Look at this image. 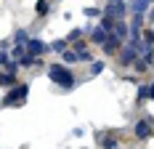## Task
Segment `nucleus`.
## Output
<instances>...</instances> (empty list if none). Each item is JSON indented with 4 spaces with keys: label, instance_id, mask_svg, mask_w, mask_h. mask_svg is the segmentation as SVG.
Here are the masks:
<instances>
[{
    "label": "nucleus",
    "instance_id": "nucleus-1",
    "mask_svg": "<svg viewBox=\"0 0 154 149\" xmlns=\"http://www.w3.org/2000/svg\"><path fill=\"white\" fill-rule=\"evenodd\" d=\"M48 77H51V83H56V85H59V88L61 90H72L75 88V72H72V69H69V64H51V67H48Z\"/></svg>",
    "mask_w": 154,
    "mask_h": 149
},
{
    "label": "nucleus",
    "instance_id": "nucleus-2",
    "mask_svg": "<svg viewBox=\"0 0 154 149\" xmlns=\"http://www.w3.org/2000/svg\"><path fill=\"white\" fill-rule=\"evenodd\" d=\"M27 96H29V85H11V90L3 99V106H16V104H21Z\"/></svg>",
    "mask_w": 154,
    "mask_h": 149
},
{
    "label": "nucleus",
    "instance_id": "nucleus-3",
    "mask_svg": "<svg viewBox=\"0 0 154 149\" xmlns=\"http://www.w3.org/2000/svg\"><path fill=\"white\" fill-rule=\"evenodd\" d=\"M133 133H136V138L146 141V138L154 133V117H152V115H146L143 120H138V122H136V128H133Z\"/></svg>",
    "mask_w": 154,
    "mask_h": 149
},
{
    "label": "nucleus",
    "instance_id": "nucleus-4",
    "mask_svg": "<svg viewBox=\"0 0 154 149\" xmlns=\"http://www.w3.org/2000/svg\"><path fill=\"white\" fill-rule=\"evenodd\" d=\"M138 56H141V53H138V51H136L130 43L125 45V48H120V64H122V67H130V64L138 59Z\"/></svg>",
    "mask_w": 154,
    "mask_h": 149
},
{
    "label": "nucleus",
    "instance_id": "nucleus-5",
    "mask_svg": "<svg viewBox=\"0 0 154 149\" xmlns=\"http://www.w3.org/2000/svg\"><path fill=\"white\" fill-rule=\"evenodd\" d=\"M104 14H109V16H114V19H122L125 14H128V3L125 0H112L106 5V11Z\"/></svg>",
    "mask_w": 154,
    "mask_h": 149
},
{
    "label": "nucleus",
    "instance_id": "nucleus-6",
    "mask_svg": "<svg viewBox=\"0 0 154 149\" xmlns=\"http://www.w3.org/2000/svg\"><path fill=\"white\" fill-rule=\"evenodd\" d=\"M120 45H122V40H120L117 35H112V32H109V37L101 43V48H104V53H106V56H112V53H117V51H120Z\"/></svg>",
    "mask_w": 154,
    "mask_h": 149
},
{
    "label": "nucleus",
    "instance_id": "nucleus-7",
    "mask_svg": "<svg viewBox=\"0 0 154 149\" xmlns=\"http://www.w3.org/2000/svg\"><path fill=\"white\" fill-rule=\"evenodd\" d=\"M27 51L35 53V56H43L45 51H51V45H45L43 40H37V37H29V40H27Z\"/></svg>",
    "mask_w": 154,
    "mask_h": 149
},
{
    "label": "nucleus",
    "instance_id": "nucleus-8",
    "mask_svg": "<svg viewBox=\"0 0 154 149\" xmlns=\"http://www.w3.org/2000/svg\"><path fill=\"white\" fill-rule=\"evenodd\" d=\"M112 35H117L120 40H128V37H130V27L125 24L122 19H114V27H112Z\"/></svg>",
    "mask_w": 154,
    "mask_h": 149
},
{
    "label": "nucleus",
    "instance_id": "nucleus-9",
    "mask_svg": "<svg viewBox=\"0 0 154 149\" xmlns=\"http://www.w3.org/2000/svg\"><path fill=\"white\" fill-rule=\"evenodd\" d=\"M88 35H91V43H96V45H101V43H104V40L109 37V32L104 30L101 24H98V27H93V30L88 27Z\"/></svg>",
    "mask_w": 154,
    "mask_h": 149
},
{
    "label": "nucleus",
    "instance_id": "nucleus-10",
    "mask_svg": "<svg viewBox=\"0 0 154 149\" xmlns=\"http://www.w3.org/2000/svg\"><path fill=\"white\" fill-rule=\"evenodd\" d=\"M117 144H120L117 136H112V133H101V136H98V147H104V149H109V147L114 149Z\"/></svg>",
    "mask_w": 154,
    "mask_h": 149
},
{
    "label": "nucleus",
    "instance_id": "nucleus-11",
    "mask_svg": "<svg viewBox=\"0 0 154 149\" xmlns=\"http://www.w3.org/2000/svg\"><path fill=\"white\" fill-rule=\"evenodd\" d=\"M128 8H130L133 14H146V11H149V0H130Z\"/></svg>",
    "mask_w": 154,
    "mask_h": 149
},
{
    "label": "nucleus",
    "instance_id": "nucleus-12",
    "mask_svg": "<svg viewBox=\"0 0 154 149\" xmlns=\"http://www.w3.org/2000/svg\"><path fill=\"white\" fill-rule=\"evenodd\" d=\"M61 61L72 67V64H77V61H80V56H77L75 48H64V51H61Z\"/></svg>",
    "mask_w": 154,
    "mask_h": 149
},
{
    "label": "nucleus",
    "instance_id": "nucleus-13",
    "mask_svg": "<svg viewBox=\"0 0 154 149\" xmlns=\"http://www.w3.org/2000/svg\"><path fill=\"white\" fill-rule=\"evenodd\" d=\"M0 85H3V88H11V85H16V72L3 69V74H0Z\"/></svg>",
    "mask_w": 154,
    "mask_h": 149
},
{
    "label": "nucleus",
    "instance_id": "nucleus-14",
    "mask_svg": "<svg viewBox=\"0 0 154 149\" xmlns=\"http://www.w3.org/2000/svg\"><path fill=\"white\" fill-rule=\"evenodd\" d=\"M37 61H40V59H37L35 53H29V51H27V53L19 59V67H32V64H37Z\"/></svg>",
    "mask_w": 154,
    "mask_h": 149
},
{
    "label": "nucleus",
    "instance_id": "nucleus-15",
    "mask_svg": "<svg viewBox=\"0 0 154 149\" xmlns=\"http://www.w3.org/2000/svg\"><path fill=\"white\" fill-rule=\"evenodd\" d=\"M146 101H149V85H141L138 96H136V104H146Z\"/></svg>",
    "mask_w": 154,
    "mask_h": 149
},
{
    "label": "nucleus",
    "instance_id": "nucleus-16",
    "mask_svg": "<svg viewBox=\"0 0 154 149\" xmlns=\"http://www.w3.org/2000/svg\"><path fill=\"white\" fill-rule=\"evenodd\" d=\"M35 11H37V16H48V11H51V3H48V0H37Z\"/></svg>",
    "mask_w": 154,
    "mask_h": 149
},
{
    "label": "nucleus",
    "instance_id": "nucleus-17",
    "mask_svg": "<svg viewBox=\"0 0 154 149\" xmlns=\"http://www.w3.org/2000/svg\"><path fill=\"white\" fill-rule=\"evenodd\" d=\"M27 40H29V32H27V30L16 32V45H27Z\"/></svg>",
    "mask_w": 154,
    "mask_h": 149
},
{
    "label": "nucleus",
    "instance_id": "nucleus-18",
    "mask_svg": "<svg viewBox=\"0 0 154 149\" xmlns=\"http://www.w3.org/2000/svg\"><path fill=\"white\" fill-rule=\"evenodd\" d=\"M101 72H104V61H96V59H93L91 61V74L96 77V74H101Z\"/></svg>",
    "mask_w": 154,
    "mask_h": 149
},
{
    "label": "nucleus",
    "instance_id": "nucleus-19",
    "mask_svg": "<svg viewBox=\"0 0 154 149\" xmlns=\"http://www.w3.org/2000/svg\"><path fill=\"white\" fill-rule=\"evenodd\" d=\"M101 27L106 32H112V27H114V16H109V14H104V19H101Z\"/></svg>",
    "mask_w": 154,
    "mask_h": 149
},
{
    "label": "nucleus",
    "instance_id": "nucleus-20",
    "mask_svg": "<svg viewBox=\"0 0 154 149\" xmlns=\"http://www.w3.org/2000/svg\"><path fill=\"white\" fill-rule=\"evenodd\" d=\"M77 56H80V61H85V64H91V61H93V53L88 51V48H82V51H77Z\"/></svg>",
    "mask_w": 154,
    "mask_h": 149
},
{
    "label": "nucleus",
    "instance_id": "nucleus-21",
    "mask_svg": "<svg viewBox=\"0 0 154 149\" xmlns=\"http://www.w3.org/2000/svg\"><path fill=\"white\" fill-rule=\"evenodd\" d=\"M82 35H85V30H72L69 35H66V43H75V40H80Z\"/></svg>",
    "mask_w": 154,
    "mask_h": 149
},
{
    "label": "nucleus",
    "instance_id": "nucleus-22",
    "mask_svg": "<svg viewBox=\"0 0 154 149\" xmlns=\"http://www.w3.org/2000/svg\"><path fill=\"white\" fill-rule=\"evenodd\" d=\"M133 69H136V72H146V69H149V64H146V61L138 56V59L133 61Z\"/></svg>",
    "mask_w": 154,
    "mask_h": 149
},
{
    "label": "nucleus",
    "instance_id": "nucleus-23",
    "mask_svg": "<svg viewBox=\"0 0 154 149\" xmlns=\"http://www.w3.org/2000/svg\"><path fill=\"white\" fill-rule=\"evenodd\" d=\"M143 45H154V30H143Z\"/></svg>",
    "mask_w": 154,
    "mask_h": 149
},
{
    "label": "nucleus",
    "instance_id": "nucleus-24",
    "mask_svg": "<svg viewBox=\"0 0 154 149\" xmlns=\"http://www.w3.org/2000/svg\"><path fill=\"white\" fill-rule=\"evenodd\" d=\"M82 14L88 16V19H96V16H101V11H98V8H96V5H91V8H85V11H82Z\"/></svg>",
    "mask_w": 154,
    "mask_h": 149
},
{
    "label": "nucleus",
    "instance_id": "nucleus-25",
    "mask_svg": "<svg viewBox=\"0 0 154 149\" xmlns=\"http://www.w3.org/2000/svg\"><path fill=\"white\" fill-rule=\"evenodd\" d=\"M51 48H53V51H59V53H61L64 48H66V40H53V43H51Z\"/></svg>",
    "mask_w": 154,
    "mask_h": 149
},
{
    "label": "nucleus",
    "instance_id": "nucleus-26",
    "mask_svg": "<svg viewBox=\"0 0 154 149\" xmlns=\"http://www.w3.org/2000/svg\"><path fill=\"white\" fill-rule=\"evenodd\" d=\"M146 16H149V21H154V5H149V11H146Z\"/></svg>",
    "mask_w": 154,
    "mask_h": 149
},
{
    "label": "nucleus",
    "instance_id": "nucleus-27",
    "mask_svg": "<svg viewBox=\"0 0 154 149\" xmlns=\"http://www.w3.org/2000/svg\"><path fill=\"white\" fill-rule=\"evenodd\" d=\"M149 99H154V83L149 85Z\"/></svg>",
    "mask_w": 154,
    "mask_h": 149
},
{
    "label": "nucleus",
    "instance_id": "nucleus-28",
    "mask_svg": "<svg viewBox=\"0 0 154 149\" xmlns=\"http://www.w3.org/2000/svg\"><path fill=\"white\" fill-rule=\"evenodd\" d=\"M149 3H152V0H149Z\"/></svg>",
    "mask_w": 154,
    "mask_h": 149
}]
</instances>
